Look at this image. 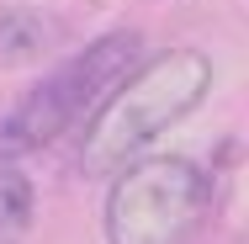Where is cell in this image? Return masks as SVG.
<instances>
[{
  "label": "cell",
  "instance_id": "cell-1",
  "mask_svg": "<svg viewBox=\"0 0 249 244\" xmlns=\"http://www.w3.org/2000/svg\"><path fill=\"white\" fill-rule=\"evenodd\" d=\"M207 85H212V64L196 48H164L143 58L85 128V170L106 175V170L138 165V154L164 128H175L186 112L201 106Z\"/></svg>",
  "mask_w": 249,
  "mask_h": 244
},
{
  "label": "cell",
  "instance_id": "cell-2",
  "mask_svg": "<svg viewBox=\"0 0 249 244\" xmlns=\"http://www.w3.org/2000/svg\"><path fill=\"white\" fill-rule=\"evenodd\" d=\"M143 64V43H138V32H106L96 43H85V48L74 53L64 69H53L43 75L21 106L5 117V144L11 149H48L58 144L69 128H90L96 122V112L106 101L122 91V80L133 75Z\"/></svg>",
  "mask_w": 249,
  "mask_h": 244
},
{
  "label": "cell",
  "instance_id": "cell-3",
  "mask_svg": "<svg viewBox=\"0 0 249 244\" xmlns=\"http://www.w3.org/2000/svg\"><path fill=\"white\" fill-rule=\"evenodd\" d=\"M212 186L191 159L149 154L117 175L106 196V239L111 244H191L207 218Z\"/></svg>",
  "mask_w": 249,
  "mask_h": 244
},
{
  "label": "cell",
  "instance_id": "cell-4",
  "mask_svg": "<svg viewBox=\"0 0 249 244\" xmlns=\"http://www.w3.org/2000/svg\"><path fill=\"white\" fill-rule=\"evenodd\" d=\"M48 43H53V21L43 11H27V5L0 11V58L5 64H21V58L43 53Z\"/></svg>",
  "mask_w": 249,
  "mask_h": 244
},
{
  "label": "cell",
  "instance_id": "cell-5",
  "mask_svg": "<svg viewBox=\"0 0 249 244\" xmlns=\"http://www.w3.org/2000/svg\"><path fill=\"white\" fill-rule=\"evenodd\" d=\"M32 228V181L21 170H0V244H21Z\"/></svg>",
  "mask_w": 249,
  "mask_h": 244
}]
</instances>
